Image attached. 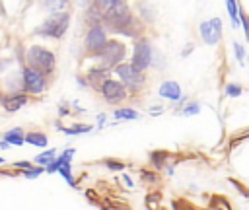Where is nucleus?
Returning a JSON list of instances; mask_svg holds the SVG:
<instances>
[{"label":"nucleus","mask_w":249,"mask_h":210,"mask_svg":"<svg viewBox=\"0 0 249 210\" xmlns=\"http://www.w3.org/2000/svg\"><path fill=\"white\" fill-rule=\"evenodd\" d=\"M95 58H97V64L113 70V66L126 60V45L119 39H107L105 47L95 54Z\"/></svg>","instance_id":"5"},{"label":"nucleus","mask_w":249,"mask_h":210,"mask_svg":"<svg viewBox=\"0 0 249 210\" xmlns=\"http://www.w3.org/2000/svg\"><path fill=\"white\" fill-rule=\"evenodd\" d=\"M27 105V95L25 93H14V95H6L2 99V107L8 111V113H14L21 107Z\"/></svg>","instance_id":"14"},{"label":"nucleus","mask_w":249,"mask_h":210,"mask_svg":"<svg viewBox=\"0 0 249 210\" xmlns=\"http://www.w3.org/2000/svg\"><path fill=\"white\" fill-rule=\"evenodd\" d=\"M107 29L103 27V23H93L88 27L86 31V37H84V49L88 54L95 56L107 43Z\"/></svg>","instance_id":"8"},{"label":"nucleus","mask_w":249,"mask_h":210,"mask_svg":"<svg viewBox=\"0 0 249 210\" xmlns=\"http://www.w3.org/2000/svg\"><path fill=\"white\" fill-rule=\"evenodd\" d=\"M101 4H103V8H109V6H115V4H119V2H124V0H99Z\"/></svg>","instance_id":"34"},{"label":"nucleus","mask_w":249,"mask_h":210,"mask_svg":"<svg viewBox=\"0 0 249 210\" xmlns=\"http://www.w3.org/2000/svg\"><path fill=\"white\" fill-rule=\"evenodd\" d=\"M23 130L21 128H12V130H8L6 134H4V140L8 142V144H12V146H21L25 140H23Z\"/></svg>","instance_id":"19"},{"label":"nucleus","mask_w":249,"mask_h":210,"mask_svg":"<svg viewBox=\"0 0 249 210\" xmlns=\"http://www.w3.org/2000/svg\"><path fill=\"white\" fill-rule=\"evenodd\" d=\"M21 76H23V88L27 93H33V95H39L45 91V86H47V76L31 66H25L21 70Z\"/></svg>","instance_id":"10"},{"label":"nucleus","mask_w":249,"mask_h":210,"mask_svg":"<svg viewBox=\"0 0 249 210\" xmlns=\"http://www.w3.org/2000/svg\"><path fill=\"white\" fill-rule=\"evenodd\" d=\"M25 60H27V66L43 72L45 76L53 74L54 70V64H56V58H54V52H51L49 49L45 47H39V45H31L27 49V54H25Z\"/></svg>","instance_id":"3"},{"label":"nucleus","mask_w":249,"mask_h":210,"mask_svg":"<svg viewBox=\"0 0 249 210\" xmlns=\"http://www.w3.org/2000/svg\"><path fill=\"white\" fill-rule=\"evenodd\" d=\"M103 165L109 169V171H123L126 165L121 161V159H113V158H107V159H103Z\"/></svg>","instance_id":"25"},{"label":"nucleus","mask_w":249,"mask_h":210,"mask_svg":"<svg viewBox=\"0 0 249 210\" xmlns=\"http://www.w3.org/2000/svg\"><path fill=\"white\" fill-rule=\"evenodd\" d=\"M191 51H193V45H191V47H189V49H185V51H183V52H181V56H187V54H191Z\"/></svg>","instance_id":"37"},{"label":"nucleus","mask_w":249,"mask_h":210,"mask_svg":"<svg viewBox=\"0 0 249 210\" xmlns=\"http://www.w3.org/2000/svg\"><path fill=\"white\" fill-rule=\"evenodd\" d=\"M101 23L105 29L124 35V37H130V39H136L142 35V21L134 16V12L124 2L105 8Z\"/></svg>","instance_id":"1"},{"label":"nucleus","mask_w":249,"mask_h":210,"mask_svg":"<svg viewBox=\"0 0 249 210\" xmlns=\"http://www.w3.org/2000/svg\"><path fill=\"white\" fill-rule=\"evenodd\" d=\"M158 95L167 99V101H171V103H177L179 97L183 95V89L175 80H163L160 84V88H158Z\"/></svg>","instance_id":"11"},{"label":"nucleus","mask_w":249,"mask_h":210,"mask_svg":"<svg viewBox=\"0 0 249 210\" xmlns=\"http://www.w3.org/2000/svg\"><path fill=\"white\" fill-rule=\"evenodd\" d=\"M97 91L103 97V101L109 103V105H119V103H124L128 99V91H126V88L123 86V82L119 78H111V76L105 78L97 86Z\"/></svg>","instance_id":"7"},{"label":"nucleus","mask_w":249,"mask_h":210,"mask_svg":"<svg viewBox=\"0 0 249 210\" xmlns=\"http://www.w3.org/2000/svg\"><path fill=\"white\" fill-rule=\"evenodd\" d=\"M230 183H231V185H235V189H239V191L243 192V196H249V191H247V189H243L239 181H233V179H230Z\"/></svg>","instance_id":"33"},{"label":"nucleus","mask_w":249,"mask_h":210,"mask_svg":"<svg viewBox=\"0 0 249 210\" xmlns=\"http://www.w3.org/2000/svg\"><path fill=\"white\" fill-rule=\"evenodd\" d=\"M113 117L117 121H138L140 119V113L136 109H132V107H119L113 113Z\"/></svg>","instance_id":"16"},{"label":"nucleus","mask_w":249,"mask_h":210,"mask_svg":"<svg viewBox=\"0 0 249 210\" xmlns=\"http://www.w3.org/2000/svg\"><path fill=\"white\" fill-rule=\"evenodd\" d=\"M45 4L51 12H62L68 6V0H45Z\"/></svg>","instance_id":"26"},{"label":"nucleus","mask_w":249,"mask_h":210,"mask_svg":"<svg viewBox=\"0 0 249 210\" xmlns=\"http://www.w3.org/2000/svg\"><path fill=\"white\" fill-rule=\"evenodd\" d=\"M41 173H45V165H37V167H27V169H23V177H25V179H35V177H39Z\"/></svg>","instance_id":"28"},{"label":"nucleus","mask_w":249,"mask_h":210,"mask_svg":"<svg viewBox=\"0 0 249 210\" xmlns=\"http://www.w3.org/2000/svg\"><path fill=\"white\" fill-rule=\"evenodd\" d=\"M14 165H16V167H23V169H27V167H31V163H29V161H16Z\"/></svg>","instance_id":"36"},{"label":"nucleus","mask_w":249,"mask_h":210,"mask_svg":"<svg viewBox=\"0 0 249 210\" xmlns=\"http://www.w3.org/2000/svg\"><path fill=\"white\" fill-rule=\"evenodd\" d=\"M58 128L64 132V134H86V132H91V124H74V126H70V128H64V126H60L58 124Z\"/></svg>","instance_id":"22"},{"label":"nucleus","mask_w":249,"mask_h":210,"mask_svg":"<svg viewBox=\"0 0 249 210\" xmlns=\"http://www.w3.org/2000/svg\"><path fill=\"white\" fill-rule=\"evenodd\" d=\"M239 27H243V35L249 41V16L243 10H239Z\"/></svg>","instance_id":"29"},{"label":"nucleus","mask_w":249,"mask_h":210,"mask_svg":"<svg viewBox=\"0 0 249 210\" xmlns=\"http://www.w3.org/2000/svg\"><path fill=\"white\" fill-rule=\"evenodd\" d=\"M103 12H105L103 4H101L99 0H91V2L88 4V8H86V21H88V25L101 23V19H103Z\"/></svg>","instance_id":"13"},{"label":"nucleus","mask_w":249,"mask_h":210,"mask_svg":"<svg viewBox=\"0 0 249 210\" xmlns=\"http://www.w3.org/2000/svg\"><path fill=\"white\" fill-rule=\"evenodd\" d=\"M148 158H150V165H152L156 171H160V169L165 167V163H167V159H169V154L163 152V150H152V152L148 154Z\"/></svg>","instance_id":"15"},{"label":"nucleus","mask_w":249,"mask_h":210,"mask_svg":"<svg viewBox=\"0 0 249 210\" xmlns=\"http://www.w3.org/2000/svg\"><path fill=\"white\" fill-rule=\"evenodd\" d=\"M8 146H10V144H8L6 140H2V142H0V148H8Z\"/></svg>","instance_id":"38"},{"label":"nucleus","mask_w":249,"mask_h":210,"mask_svg":"<svg viewBox=\"0 0 249 210\" xmlns=\"http://www.w3.org/2000/svg\"><path fill=\"white\" fill-rule=\"evenodd\" d=\"M113 72L117 74V78L123 82V86L126 88V91H128V95L132 93V95H140L144 89H146V84H148V80H146V74L144 72H140V70H136L130 62H119L117 66H113Z\"/></svg>","instance_id":"2"},{"label":"nucleus","mask_w":249,"mask_h":210,"mask_svg":"<svg viewBox=\"0 0 249 210\" xmlns=\"http://www.w3.org/2000/svg\"><path fill=\"white\" fill-rule=\"evenodd\" d=\"M233 52H235V60H237L239 64H243V62H245V49L241 47V43L233 41Z\"/></svg>","instance_id":"30"},{"label":"nucleus","mask_w":249,"mask_h":210,"mask_svg":"<svg viewBox=\"0 0 249 210\" xmlns=\"http://www.w3.org/2000/svg\"><path fill=\"white\" fill-rule=\"evenodd\" d=\"M198 35L206 45H218L222 41V19L220 18H210V19L200 21Z\"/></svg>","instance_id":"9"},{"label":"nucleus","mask_w":249,"mask_h":210,"mask_svg":"<svg viewBox=\"0 0 249 210\" xmlns=\"http://www.w3.org/2000/svg\"><path fill=\"white\" fill-rule=\"evenodd\" d=\"M0 163H4V159H2V158H0Z\"/></svg>","instance_id":"39"},{"label":"nucleus","mask_w":249,"mask_h":210,"mask_svg":"<svg viewBox=\"0 0 249 210\" xmlns=\"http://www.w3.org/2000/svg\"><path fill=\"white\" fill-rule=\"evenodd\" d=\"M109 76H111V68H105V66H101V64H95L93 68L88 70L86 80H88V86H93V88L97 89V86H99L105 78H109Z\"/></svg>","instance_id":"12"},{"label":"nucleus","mask_w":249,"mask_h":210,"mask_svg":"<svg viewBox=\"0 0 249 210\" xmlns=\"http://www.w3.org/2000/svg\"><path fill=\"white\" fill-rule=\"evenodd\" d=\"M152 60H154V47L150 43V39L146 37H136L134 39V45H132V56H130V64L140 70V72H146L150 66H152Z\"/></svg>","instance_id":"6"},{"label":"nucleus","mask_w":249,"mask_h":210,"mask_svg":"<svg viewBox=\"0 0 249 210\" xmlns=\"http://www.w3.org/2000/svg\"><path fill=\"white\" fill-rule=\"evenodd\" d=\"M163 111H165V107H163V105H152V107L148 109V113H150V115H161Z\"/></svg>","instance_id":"31"},{"label":"nucleus","mask_w":249,"mask_h":210,"mask_svg":"<svg viewBox=\"0 0 249 210\" xmlns=\"http://www.w3.org/2000/svg\"><path fill=\"white\" fill-rule=\"evenodd\" d=\"M140 181L144 185H156L160 181V175L156 169H146V167H140Z\"/></svg>","instance_id":"21"},{"label":"nucleus","mask_w":249,"mask_h":210,"mask_svg":"<svg viewBox=\"0 0 249 210\" xmlns=\"http://www.w3.org/2000/svg\"><path fill=\"white\" fill-rule=\"evenodd\" d=\"M23 140H25L27 144H31V146H39V148H45L47 142H49L47 134H43V132H29V134L23 136Z\"/></svg>","instance_id":"20"},{"label":"nucleus","mask_w":249,"mask_h":210,"mask_svg":"<svg viewBox=\"0 0 249 210\" xmlns=\"http://www.w3.org/2000/svg\"><path fill=\"white\" fill-rule=\"evenodd\" d=\"M123 183H124L128 189H132V187H134V181H132V177H130L128 173H123Z\"/></svg>","instance_id":"32"},{"label":"nucleus","mask_w":249,"mask_h":210,"mask_svg":"<svg viewBox=\"0 0 249 210\" xmlns=\"http://www.w3.org/2000/svg\"><path fill=\"white\" fill-rule=\"evenodd\" d=\"M56 158V150H47V152H43V154H39L37 158H35V163L37 165H47L49 161H53Z\"/></svg>","instance_id":"23"},{"label":"nucleus","mask_w":249,"mask_h":210,"mask_svg":"<svg viewBox=\"0 0 249 210\" xmlns=\"http://www.w3.org/2000/svg\"><path fill=\"white\" fill-rule=\"evenodd\" d=\"M224 91H226L228 97H239L243 93V86H239V84H228Z\"/></svg>","instance_id":"27"},{"label":"nucleus","mask_w":249,"mask_h":210,"mask_svg":"<svg viewBox=\"0 0 249 210\" xmlns=\"http://www.w3.org/2000/svg\"><path fill=\"white\" fill-rule=\"evenodd\" d=\"M154 18H156V10L150 4L140 2V6H138V19L150 23V21H154Z\"/></svg>","instance_id":"18"},{"label":"nucleus","mask_w":249,"mask_h":210,"mask_svg":"<svg viewBox=\"0 0 249 210\" xmlns=\"http://www.w3.org/2000/svg\"><path fill=\"white\" fill-rule=\"evenodd\" d=\"M97 121H99V128L105 124V121H107V115L105 113H101V115H97Z\"/></svg>","instance_id":"35"},{"label":"nucleus","mask_w":249,"mask_h":210,"mask_svg":"<svg viewBox=\"0 0 249 210\" xmlns=\"http://www.w3.org/2000/svg\"><path fill=\"white\" fill-rule=\"evenodd\" d=\"M70 25V14L66 10L62 12H53L37 29L39 35H45V37H51V39H60L64 37L66 29Z\"/></svg>","instance_id":"4"},{"label":"nucleus","mask_w":249,"mask_h":210,"mask_svg":"<svg viewBox=\"0 0 249 210\" xmlns=\"http://www.w3.org/2000/svg\"><path fill=\"white\" fill-rule=\"evenodd\" d=\"M185 107L181 109V115H185V117H191V115H198L200 113V103H196V101H193V103H183Z\"/></svg>","instance_id":"24"},{"label":"nucleus","mask_w":249,"mask_h":210,"mask_svg":"<svg viewBox=\"0 0 249 210\" xmlns=\"http://www.w3.org/2000/svg\"><path fill=\"white\" fill-rule=\"evenodd\" d=\"M226 8H228V16H230L231 27L239 29V6H237V0H226Z\"/></svg>","instance_id":"17"}]
</instances>
